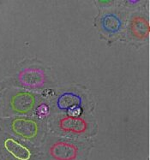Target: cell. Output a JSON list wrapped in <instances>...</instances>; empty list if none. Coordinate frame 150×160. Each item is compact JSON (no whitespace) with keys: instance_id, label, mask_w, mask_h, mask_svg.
Here are the masks:
<instances>
[{"instance_id":"1","label":"cell","mask_w":150,"mask_h":160,"mask_svg":"<svg viewBox=\"0 0 150 160\" xmlns=\"http://www.w3.org/2000/svg\"><path fill=\"white\" fill-rule=\"evenodd\" d=\"M11 128L17 135L26 139H33L39 131L38 123L31 119L16 118L11 122Z\"/></svg>"},{"instance_id":"2","label":"cell","mask_w":150,"mask_h":160,"mask_svg":"<svg viewBox=\"0 0 150 160\" xmlns=\"http://www.w3.org/2000/svg\"><path fill=\"white\" fill-rule=\"evenodd\" d=\"M14 111L19 113H28L34 109L35 105V98L33 94L26 92H20L15 94L10 102Z\"/></svg>"},{"instance_id":"3","label":"cell","mask_w":150,"mask_h":160,"mask_svg":"<svg viewBox=\"0 0 150 160\" xmlns=\"http://www.w3.org/2000/svg\"><path fill=\"white\" fill-rule=\"evenodd\" d=\"M50 153L58 160H73L77 155V148L71 143L59 141L51 147Z\"/></svg>"},{"instance_id":"4","label":"cell","mask_w":150,"mask_h":160,"mask_svg":"<svg viewBox=\"0 0 150 160\" xmlns=\"http://www.w3.org/2000/svg\"><path fill=\"white\" fill-rule=\"evenodd\" d=\"M20 81L23 85L27 87L36 88L42 85L45 81V76L41 69L37 68H29L21 73Z\"/></svg>"},{"instance_id":"5","label":"cell","mask_w":150,"mask_h":160,"mask_svg":"<svg viewBox=\"0 0 150 160\" xmlns=\"http://www.w3.org/2000/svg\"><path fill=\"white\" fill-rule=\"evenodd\" d=\"M4 148L10 152L15 158L18 160H29L32 157L31 151L14 139L9 138L4 141Z\"/></svg>"},{"instance_id":"6","label":"cell","mask_w":150,"mask_h":160,"mask_svg":"<svg viewBox=\"0 0 150 160\" xmlns=\"http://www.w3.org/2000/svg\"><path fill=\"white\" fill-rule=\"evenodd\" d=\"M59 127L61 129L73 133H83L87 130L88 123L84 119L73 117H66L59 122Z\"/></svg>"},{"instance_id":"7","label":"cell","mask_w":150,"mask_h":160,"mask_svg":"<svg viewBox=\"0 0 150 160\" xmlns=\"http://www.w3.org/2000/svg\"><path fill=\"white\" fill-rule=\"evenodd\" d=\"M131 32L137 39H144L149 33V23L142 16H136L131 21Z\"/></svg>"},{"instance_id":"8","label":"cell","mask_w":150,"mask_h":160,"mask_svg":"<svg viewBox=\"0 0 150 160\" xmlns=\"http://www.w3.org/2000/svg\"><path fill=\"white\" fill-rule=\"evenodd\" d=\"M101 26L106 33L111 34L117 33L122 28V20L117 14L107 13L102 17Z\"/></svg>"},{"instance_id":"9","label":"cell","mask_w":150,"mask_h":160,"mask_svg":"<svg viewBox=\"0 0 150 160\" xmlns=\"http://www.w3.org/2000/svg\"><path fill=\"white\" fill-rule=\"evenodd\" d=\"M70 114L74 118V117H76L80 114V108H75V109H72L70 110Z\"/></svg>"}]
</instances>
